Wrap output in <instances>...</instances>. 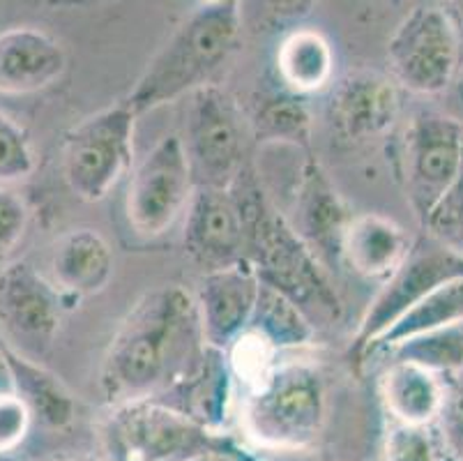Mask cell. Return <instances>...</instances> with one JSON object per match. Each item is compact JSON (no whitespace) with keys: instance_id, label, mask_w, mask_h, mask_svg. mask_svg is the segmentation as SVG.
I'll return each instance as SVG.
<instances>
[{"instance_id":"cell-1","label":"cell","mask_w":463,"mask_h":461,"mask_svg":"<svg viewBox=\"0 0 463 461\" xmlns=\"http://www.w3.org/2000/svg\"><path fill=\"white\" fill-rule=\"evenodd\" d=\"M199 304L183 286L138 298L104 355L99 386L111 404L150 399L180 386L205 353Z\"/></svg>"},{"instance_id":"cell-2","label":"cell","mask_w":463,"mask_h":461,"mask_svg":"<svg viewBox=\"0 0 463 461\" xmlns=\"http://www.w3.org/2000/svg\"><path fill=\"white\" fill-rule=\"evenodd\" d=\"M245 226V261L268 284L290 298L307 316L336 321L341 300L309 245L268 201L254 168L245 167L231 185Z\"/></svg>"},{"instance_id":"cell-3","label":"cell","mask_w":463,"mask_h":461,"mask_svg":"<svg viewBox=\"0 0 463 461\" xmlns=\"http://www.w3.org/2000/svg\"><path fill=\"white\" fill-rule=\"evenodd\" d=\"M240 31L238 0L203 3L157 51L123 101L143 116L192 95L229 61Z\"/></svg>"},{"instance_id":"cell-4","label":"cell","mask_w":463,"mask_h":461,"mask_svg":"<svg viewBox=\"0 0 463 461\" xmlns=\"http://www.w3.org/2000/svg\"><path fill=\"white\" fill-rule=\"evenodd\" d=\"M327 413L326 379L305 358L275 362L242 408L247 437L270 450H302L321 437Z\"/></svg>"},{"instance_id":"cell-5","label":"cell","mask_w":463,"mask_h":461,"mask_svg":"<svg viewBox=\"0 0 463 461\" xmlns=\"http://www.w3.org/2000/svg\"><path fill=\"white\" fill-rule=\"evenodd\" d=\"M217 441L210 427L155 397L118 404L104 427L111 461H196Z\"/></svg>"},{"instance_id":"cell-6","label":"cell","mask_w":463,"mask_h":461,"mask_svg":"<svg viewBox=\"0 0 463 461\" xmlns=\"http://www.w3.org/2000/svg\"><path fill=\"white\" fill-rule=\"evenodd\" d=\"M137 113L118 101L79 122L62 143V178L86 203L107 198L128 173L134 158Z\"/></svg>"},{"instance_id":"cell-7","label":"cell","mask_w":463,"mask_h":461,"mask_svg":"<svg viewBox=\"0 0 463 461\" xmlns=\"http://www.w3.org/2000/svg\"><path fill=\"white\" fill-rule=\"evenodd\" d=\"M183 146L196 187L229 189L247 167L242 113L226 91L205 83L187 95Z\"/></svg>"},{"instance_id":"cell-8","label":"cell","mask_w":463,"mask_h":461,"mask_svg":"<svg viewBox=\"0 0 463 461\" xmlns=\"http://www.w3.org/2000/svg\"><path fill=\"white\" fill-rule=\"evenodd\" d=\"M463 167V122L436 109L411 116L402 141V183L420 228Z\"/></svg>"},{"instance_id":"cell-9","label":"cell","mask_w":463,"mask_h":461,"mask_svg":"<svg viewBox=\"0 0 463 461\" xmlns=\"http://www.w3.org/2000/svg\"><path fill=\"white\" fill-rule=\"evenodd\" d=\"M457 277H463V256L445 247L422 228V234L412 238L406 259L383 282L381 291L362 316L355 335L357 358H367L372 346L402 316H406L438 286Z\"/></svg>"},{"instance_id":"cell-10","label":"cell","mask_w":463,"mask_h":461,"mask_svg":"<svg viewBox=\"0 0 463 461\" xmlns=\"http://www.w3.org/2000/svg\"><path fill=\"white\" fill-rule=\"evenodd\" d=\"M458 35L443 12L412 7L387 40V67L399 88L415 95H438L458 72Z\"/></svg>"},{"instance_id":"cell-11","label":"cell","mask_w":463,"mask_h":461,"mask_svg":"<svg viewBox=\"0 0 463 461\" xmlns=\"http://www.w3.org/2000/svg\"><path fill=\"white\" fill-rule=\"evenodd\" d=\"M194 189L183 139L178 134L159 139L129 180L125 201L129 224L143 238L166 234L175 219L187 213Z\"/></svg>"},{"instance_id":"cell-12","label":"cell","mask_w":463,"mask_h":461,"mask_svg":"<svg viewBox=\"0 0 463 461\" xmlns=\"http://www.w3.org/2000/svg\"><path fill=\"white\" fill-rule=\"evenodd\" d=\"M62 298L53 279H46L31 264L5 265L0 273V328L10 344L40 360L61 330Z\"/></svg>"},{"instance_id":"cell-13","label":"cell","mask_w":463,"mask_h":461,"mask_svg":"<svg viewBox=\"0 0 463 461\" xmlns=\"http://www.w3.org/2000/svg\"><path fill=\"white\" fill-rule=\"evenodd\" d=\"M402 100L392 76L357 67L336 82L330 97L332 130L348 146L385 137L399 120Z\"/></svg>"},{"instance_id":"cell-14","label":"cell","mask_w":463,"mask_h":461,"mask_svg":"<svg viewBox=\"0 0 463 461\" xmlns=\"http://www.w3.org/2000/svg\"><path fill=\"white\" fill-rule=\"evenodd\" d=\"M296 228L327 270L344 264V238L353 213L323 164L307 152L296 189Z\"/></svg>"},{"instance_id":"cell-15","label":"cell","mask_w":463,"mask_h":461,"mask_svg":"<svg viewBox=\"0 0 463 461\" xmlns=\"http://www.w3.org/2000/svg\"><path fill=\"white\" fill-rule=\"evenodd\" d=\"M184 249L201 268L245 261V226L231 189L196 187L184 213Z\"/></svg>"},{"instance_id":"cell-16","label":"cell","mask_w":463,"mask_h":461,"mask_svg":"<svg viewBox=\"0 0 463 461\" xmlns=\"http://www.w3.org/2000/svg\"><path fill=\"white\" fill-rule=\"evenodd\" d=\"M260 279L247 261L208 270L199 282L201 328L205 344L219 351H229L250 328L259 300Z\"/></svg>"},{"instance_id":"cell-17","label":"cell","mask_w":463,"mask_h":461,"mask_svg":"<svg viewBox=\"0 0 463 461\" xmlns=\"http://www.w3.org/2000/svg\"><path fill=\"white\" fill-rule=\"evenodd\" d=\"M67 53L58 40L37 28L0 33V92L31 95L65 74Z\"/></svg>"},{"instance_id":"cell-18","label":"cell","mask_w":463,"mask_h":461,"mask_svg":"<svg viewBox=\"0 0 463 461\" xmlns=\"http://www.w3.org/2000/svg\"><path fill=\"white\" fill-rule=\"evenodd\" d=\"M113 265L111 245L95 228H74L53 245L52 277L65 298L79 300L107 289Z\"/></svg>"},{"instance_id":"cell-19","label":"cell","mask_w":463,"mask_h":461,"mask_svg":"<svg viewBox=\"0 0 463 461\" xmlns=\"http://www.w3.org/2000/svg\"><path fill=\"white\" fill-rule=\"evenodd\" d=\"M412 238L394 219L378 213L353 215L344 238V264L367 279H387L406 259Z\"/></svg>"},{"instance_id":"cell-20","label":"cell","mask_w":463,"mask_h":461,"mask_svg":"<svg viewBox=\"0 0 463 461\" xmlns=\"http://www.w3.org/2000/svg\"><path fill=\"white\" fill-rule=\"evenodd\" d=\"M448 376L420 365L392 360L381 376V399L394 422L429 427L443 408Z\"/></svg>"},{"instance_id":"cell-21","label":"cell","mask_w":463,"mask_h":461,"mask_svg":"<svg viewBox=\"0 0 463 461\" xmlns=\"http://www.w3.org/2000/svg\"><path fill=\"white\" fill-rule=\"evenodd\" d=\"M12 374V390L28 406L33 420L49 429H65L74 420L77 404L65 383L46 370L37 358L16 351L10 341L0 340Z\"/></svg>"},{"instance_id":"cell-22","label":"cell","mask_w":463,"mask_h":461,"mask_svg":"<svg viewBox=\"0 0 463 461\" xmlns=\"http://www.w3.org/2000/svg\"><path fill=\"white\" fill-rule=\"evenodd\" d=\"M277 72L284 88L298 95H309L332 82L335 51L318 31L296 28L284 37L277 51Z\"/></svg>"},{"instance_id":"cell-23","label":"cell","mask_w":463,"mask_h":461,"mask_svg":"<svg viewBox=\"0 0 463 461\" xmlns=\"http://www.w3.org/2000/svg\"><path fill=\"white\" fill-rule=\"evenodd\" d=\"M245 332L259 337L277 355L286 353V351L305 349L316 337L309 316L293 300L268 284H260L254 314H251L250 328Z\"/></svg>"},{"instance_id":"cell-24","label":"cell","mask_w":463,"mask_h":461,"mask_svg":"<svg viewBox=\"0 0 463 461\" xmlns=\"http://www.w3.org/2000/svg\"><path fill=\"white\" fill-rule=\"evenodd\" d=\"M251 130L260 143H288V146H311V113L302 95L281 88L260 95L251 109Z\"/></svg>"},{"instance_id":"cell-25","label":"cell","mask_w":463,"mask_h":461,"mask_svg":"<svg viewBox=\"0 0 463 461\" xmlns=\"http://www.w3.org/2000/svg\"><path fill=\"white\" fill-rule=\"evenodd\" d=\"M452 325H463V277L452 279L448 284L431 291L422 303L415 304L406 316H402L392 328L387 330L385 335L372 346L369 355L385 351L387 346L397 344L406 337L438 328H452Z\"/></svg>"},{"instance_id":"cell-26","label":"cell","mask_w":463,"mask_h":461,"mask_svg":"<svg viewBox=\"0 0 463 461\" xmlns=\"http://www.w3.org/2000/svg\"><path fill=\"white\" fill-rule=\"evenodd\" d=\"M187 388L189 406L184 413L213 429L226 411L231 390V370L226 365V351L205 346V353L196 370L180 383Z\"/></svg>"},{"instance_id":"cell-27","label":"cell","mask_w":463,"mask_h":461,"mask_svg":"<svg viewBox=\"0 0 463 461\" xmlns=\"http://www.w3.org/2000/svg\"><path fill=\"white\" fill-rule=\"evenodd\" d=\"M385 351L392 355V360L412 362L440 376H454L463 371V325L420 332Z\"/></svg>"},{"instance_id":"cell-28","label":"cell","mask_w":463,"mask_h":461,"mask_svg":"<svg viewBox=\"0 0 463 461\" xmlns=\"http://www.w3.org/2000/svg\"><path fill=\"white\" fill-rule=\"evenodd\" d=\"M314 5L316 0H238L240 24L256 35L288 31L307 19Z\"/></svg>"},{"instance_id":"cell-29","label":"cell","mask_w":463,"mask_h":461,"mask_svg":"<svg viewBox=\"0 0 463 461\" xmlns=\"http://www.w3.org/2000/svg\"><path fill=\"white\" fill-rule=\"evenodd\" d=\"M35 171V150L28 132L10 116L0 113V185L21 183Z\"/></svg>"},{"instance_id":"cell-30","label":"cell","mask_w":463,"mask_h":461,"mask_svg":"<svg viewBox=\"0 0 463 461\" xmlns=\"http://www.w3.org/2000/svg\"><path fill=\"white\" fill-rule=\"evenodd\" d=\"M422 228L440 240L445 247L463 256V167L452 187L436 203Z\"/></svg>"},{"instance_id":"cell-31","label":"cell","mask_w":463,"mask_h":461,"mask_svg":"<svg viewBox=\"0 0 463 461\" xmlns=\"http://www.w3.org/2000/svg\"><path fill=\"white\" fill-rule=\"evenodd\" d=\"M385 461H438L429 427L394 422L385 438Z\"/></svg>"},{"instance_id":"cell-32","label":"cell","mask_w":463,"mask_h":461,"mask_svg":"<svg viewBox=\"0 0 463 461\" xmlns=\"http://www.w3.org/2000/svg\"><path fill=\"white\" fill-rule=\"evenodd\" d=\"M438 427L449 455L457 461H463V371L448 376L443 408L438 413Z\"/></svg>"},{"instance_id":"cell-33","label":"cell","mask_w":463,"mask_h":461,"mask_svg":"<svg viewBox=\"0 0 463 461\" xmlns=\"http://www.w3.org/2000/svg\"><path fill=\"white\" fill-rule=\"evenodd\" d=\"M28 206L26 201L10 187L0 185V264H5L21 243L28 228Z\"/></svg>"},{"instance_id":"cell-34","label":"cell","mask_w":463,"mask_h":461,"mask_svg":"<svg viewBox=\"0 0 463 461\" xmlns=\"http://www.w3.org/2000/svg\"><path fill=\"white\" fill-rule=\"evenodd\" d=\"M33 416L16 392H0V456L14 452L26 441Z\"/></svg>"},{"instance_id":"cell-35","label":"cell","mask_w":463,"mask_h":461,"mask_svg":"<svg viewBox=\"0 0 463 461\" xmlns=\"http://www.w3.org/2000/svg\"><path fill=\"white\" fill-rule=\"evenodd\" d=\"M196 461H256V459L251 455H247L245 450L235 447L233 443L219 438L217 446H214L210 452H205L203 456H199Z\"/></svg>"},{"instance_id":"cell-36","label":"cell","mask_w":463,"mask_h":461,"mask_svg":"<svg viewBox=\"0 0 463 461\" xmlns=\"http://www.w3.org/2000/svg\"><path fill=\"white\" fill-rule=\"evenodd\" d=\"M436 7L449 21L458 40H463V0H438Z\"/></svg>"},{"instance_id":"cell-37","label":"cell","mask_w":463,"mask_h":461,"mask_svg":"<svg viewBox=\"0 0 463 461\" xmlns=\"http://www.w3.org/2000/svg\"><path fill=\"white\" fill-rule=\"evenodd\" d=\"M0 392H14L12 390V374L10 367H7L5 353H3V346H0Z\"/></svg>"},{"instance_id":"cell-38","label":"cell","mask_w":463,"mask_h":461,"mask_svg":"<svg viewBox=\"0 0 463 461\" xmlns=\"http://www.w3.org/2000/svg\"><path fill=\"white\" fill-rule=\"evenodd\" d=\"M203 3H219V0H203Z\"/></svg>"},{"instance_id":"cell-39","label":"cell","mask_w":463,"mask_h":461,"mask_svg":"<svg viewBox=\"0 0 463 461\" xmlns=\"http://www.w3.org/2000/svg\"><path fill=\"white\" fill-rule=\"evenodd\" d=\"M461 91H463V83H461Z\"/></svg>"},{"instance_id":"cell-40","label":"cell","mask_w":463,"mask_h":461,"mask_svg":"<svg viewBox=\"0 0 463 461\" xmlns=\"http://www.w3.org/2000/svg\"><path fill=\"white\" fill-rule=\"evenodd\" d=\"M0 461H3V456H0Z\"/></svg>"}]
</instances>
